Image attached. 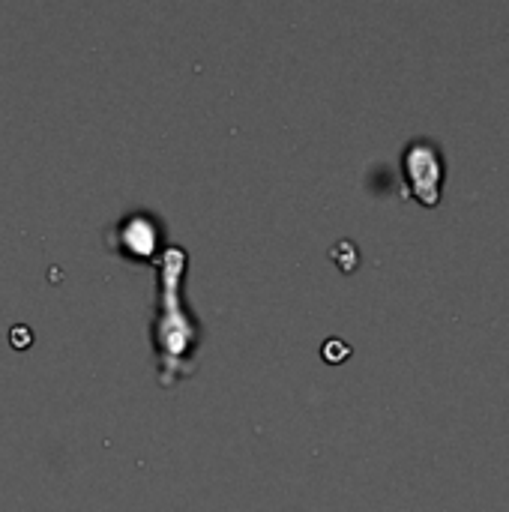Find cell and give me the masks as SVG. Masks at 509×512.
<instances>
[{
  "label": "cell",
  "instance_id": "1",
  "mask_svg": "<svg viewBox=\"0 0 509 512\" xmlns=\"http://www.w3.org/2000/svg\"><path fill=\"white\" fill-rule=\"evenodd\" d=\"M186 249L168 246L159 258V309L153 318V345L159 357L162 387H174L180 378L192 375V351L198 348V324L183 306Z\"/></svg>",
  "mask_w": 509,
  "mask_h": 512
},
{
  "label": "cell",
  "instance_id": "2",
  "mask_svg": "<svg viewBox=\"0 0 509 512\" xmlns=\"http://www.w3.org/2000/svg\"><path fill=\"white\" fill-rule=\"evenodd\" d=\"M444 156L438 150V144L417 138L405 147L402 153V177H405V189L411 198H417L423 207H438L441 204V192H444Z\"/></svg>",
  "mask_w": 509,
  "mask_h": 512
},
{
  "label": "cell",
  "instance_id": "3",
  "mask_svg": "<svg viewBox=\"0 0 509 512\" xmlns=\"http://www.w3.org/2000/svg\"><path fill=\"white\" fill-rule=\"evenodd\" d=\"M120 252L132 261H144L153 255L156 249V240H159V231L153 225L150 216H129L126 222H120Z\"/></svg>",
  "mask_w": 509,
  "mask_h": 512
},
{
  "label": "cell",
  "instance_id": "4",
  "mask_svg": "<svg viewBox=\"0 0 509 512\" xmlns=\"http://www.w3.org/2000/svg\"><path fill=\"white\" fill-rule=\"evenodd\" d=\"M348 354H351V348H348L345 342H339V339H333V342L324 345V357H327L330 363H342Z\"/></svg>",
  "mask_w": 509,
  "mask_h": 512
}]
</instances>
